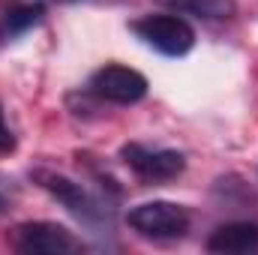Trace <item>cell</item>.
Returning <instances> with one entry per match:
<instances>
[{"label":"cell","mask_w":258,"mask_h":255,"mask_svg":"<svg viewBox=\"0 0 258 255\" xmlns=\"http://www.w3.org/2000/svg\"><path fill=\"white\" fill-rule=\"evenodd\" d=\"M12 246L27 255H72L84 243L57 222H24L12 231Z\"/></svg>","instance_id":"6da1fadb"},{"label":"cell","mask_w":258,"mask_h":255,"mask_svg":"<svg viewBox=\"0 0 258 255\" xmlns=\"http://www.w3.org/2000/svg\"><path fill=\"white\" fill-rule=\"evenodd\" d=\"M129 228L144 237H180L189 228V213L171 201H144L126 213Z\"/></svg>","instance_id":"7a4b0ae2"},{"label":"cell","mask_w":258,"mask_h":255,"mask_svg":"<svg viewBox=\"0 0 258 255\" xmlns=\"http://www.w3.org/2000/svg\"><path fill=\"white\" fill-rule=\"evenodd\" d=\"M132 30L138 39H144L147 45H153L168 57H180L195 45L192 27L177 15H147V18H138Z\"/></svg>","instance_id":"3957f363"},{"label":"cell","mask_w":258,"mask_h":255,"mask_svg":"<svg viewBox=\"0 0 258 255\" xmlns=\"http://www.w3.org/2000/svg\"><path fill=\"white\" fill-rule=\"evenodd\" d=\"M120 156H123V162H126L129 168H132L138 177H144L147 183L174 180V177L183 174V168H186V159H183V153H177V150H150V147H144V144H126V147L120 150Z\"/></svg>","instance_id":"277c9868"},{"label":"cell","mask_w":258,"mask_h":255,"mask_svg":"<svg viewBox=\"0 0 258 255\" xmlns=\"http://www.w3.org/2000/svg\"><path fill=\"white\" fill-rule=\"evenodd\" d=\"M90 87L96 96L108 99V102H117V105H132L138 102L144 93H147V78L129 66H102L93 78H90Z\"/></svg>","instance_id":"5b68a950"},{"label":"cell","mask_w":258,"mask_h":255,"mask_svg":"<svg viewBox=\"0 0 258 255\" xmlns=\"http://www.w3.org/2000/svg\"><path fill=\"white\" fill-rule=\"evenodd\" d=\"M33 177L39 180V186H42V189H48L57 201H63L75 216H81V219H96V216H99V210H102V207H99L87 192L81 189V183H72L69 177L54 174V171H36Z\"/></svg>","instance_id":"8992f818"},{"label":"cell","mask_w":258,"mask_h":255,"mask_svg":"<svg viewBox=\"0 0 258 255\" xmlns=\"http://www.w3.org/2000/svg\"><path fill=\"white\" fill-rule=\"evenodd\" d=\"M210 252H222V255H240V252H252L258 249V225L255 222H231L222 225L210 234L207 240Z\"/></svg>","instance_id":"52a82bcc"},{"label":"cell","mask_w":258,"mask_h":255,"mask_svg":"<svg viewBox=\"0 0 258 255\" xmlns=\"http://www.w3.org/2000/svg\"><path fill=\"white\" fill-rule=\"evenodd\" d=\"M162 3L198 18H228L234 12V0H162Z\"/></svg>","instance_id":"ba28073f"},{"label":"cell","mask_w":258,"mask_h":255,"mask_svg":"<svg viewBox=\"0 0 258 255\" xmlns=\"http://www.w3.org/2000/svg\"><path fill=\"white\" fill-rule=\"evenodd\" d=\"M39 18H42V6L39 3H12L6 9V15H3V30L9 36H15V33L33 27Z\"/></svg>","instance_id":"9c48e42d"},{"label":"cell","mask_w":258,"mask_h":255,"mask_svg":"<svg viewBox=\"0 0 258 255\" xmlns=\"http://www.w3.org/2000/svg\"><path fill=\"white\" fill-rule=\"evenodd\" d=\"M15 150V135L9 132V126L3 123V108H0V156L12 153Z\"/></svg>","instance_id":"30bf717a"},{"label":"cell","mask_w":258,"mask_h":255,"mask_svg":"<svg viewBox=\"0 0 258 255\" xmlns=\"http://www.w3.org/2000/svg\"><path fill=\"white\" fill-rule=\"evenodd\" d=\"M3 207H6V201H3V195H0V210H3Z\"/></svg>","instance_id":"8fae6325"}]
</instances>
